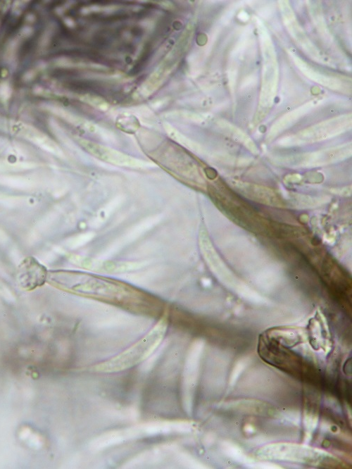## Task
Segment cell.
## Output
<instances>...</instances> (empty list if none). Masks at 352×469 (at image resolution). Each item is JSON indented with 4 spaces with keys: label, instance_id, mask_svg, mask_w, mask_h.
<instances>
[{
    "label": "cell",
    "instance_id": "cell-3",
    "mask_svg": "<svg viewBox=\"0 0 352 469\" xmlns=\"http://www.w3.org/2000/svg\"><path fill=\"white\" fill-rule=\"evenodd\" d=\"M46 268L33 258H27L18 268L17 279L20 286L28 291L42 286L47 280Z\"/></svg>",
    "mask_w": 352,
    "mask_h": 469
},
{
    "label": "cell",
    "instance_id": "cell-2",
    "mask_svg": "<svg viewBox=\"0 0 352 469\" xmlns=\"http://www.w3.org/2000/svg\"><path fill=\"white\" fill-rule=\"evenodd\" d=\"M259 458L302 463L311 465H329L335 458L328 454L308 446L289 443H277L265 446L257 453Z\"/></svg>",
    "mask_w": 352,
    "mask_h": 469
},
{
    "label": "cell",
    "instance_id": "cell-4",
    "mask_svg": "<svg viewBox=\"0 0 352 469\" xmlns=\"http://www.w3.org/2000/svg\"><path fill=\"white\" fill-rule=\"evenodd\" d=\"M2 287H3V286H2L1 283L0 282V288L2 289Z\"/></svg>",
    "mask_w": 352,
    "mask_h": 469
},
{
    "label": "cell",
    "instance_id": "cell-1",
    "mask_svg": "<svg viewBox=\"0 0 352 469\" xmlns=\"http://www.w3.org/2000/svg\"><path fill=\"white\" fill-rule=\"evenodd\" d=\"M166 321L161 320L143 338L129 349L102 363L95 368L103 373L118 372L130 368L145 360L161 342L165 333Z\"/></svg>",
    "mask_w": 352,
    "mask_h": 469
}]
</instances>
